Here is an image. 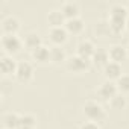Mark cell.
Returning <instances> with one entry per match:
<instances>
[{"label": "cell", "mask_w": 129, "mask_h": 129, "mask_svg": "<svg viewBox=\"0 0 129 129\" xmlns=\"http://www.w3.org/2000/svg\"><path fill=\"white\" fill-rule=\"evenodd\" d=\"M108 53H109V59L114 62H118V64H121V61H124L127 58V50L121 44H112L108 49Z\"/></svg>", "instance_id": "17"}, {"label": "cell", "mask_w": 129, "mask_h": 129, "mask_svg": "<svg viewBox=\"0 0 129 129\" xmlns=\"http://www.w3.org/2000/svg\"><path fill=\"white\" fill-rule=\"evenodd\" d=\"M0 46H2L3 55H15L23 47V40L18 35H2L0 38Z\"/></svg>", "instance_id": "2"}, {"label": "cell", "mask_w": 129, "mask_h": 129, "mask_svg": "<svg viewBox=\"0 0 129 129\" xmlns=\"http://www.w3.org/2000/svg\"><path fill=\"white\" fill-rule=\"evenodd\" d=\"M69 59L66 50L61 46H52L50 47V62L55 66H61V64H66Z\"/></svg>", "instance_id": "18"}, {"label": "cell", "mask_w": 129, "mask_h": 129, "mask_svg": "<svg viewBox=\"0 0 129 129\" xmlns=\"http://www.w3.org/2000/svg\"><path fill=\"white\" fill-rule=\"evenodd\" d=\"M64 27L67 29L69 34L72 35H81L84 30H85V21L82 17H76V18H72V20H67Z\"/></svg>", "instance_id": "14"}, {"label": "cell", "mask_w": 129, "mask_h": 129, "mask_svg": "<svg viewBox=\"0 0 129 129\" xmlns=\"http://www.w3.org/2000/svg\"><path fill=\"white\" fill-rule=\"evenodd\" d=\"M126 6H127V9H129V2H127V3H126Z\"/></svg>", "instance_id": "29"}, {"label": "cell", "mask_w": 129, "mask_h": 129, "mask_svg": "<svg viewBox=\"0 0 129 129\" xmlns=\"http://www.w3.org/2000/svg\"><path fill=\"white\" fill-rule=\"evenodd\" d=\"M47 38L53 46H62L69 38V32L64 26H61V27H49L47 29Z\"/></svg>", "instance_id": "6"}, {"label": "cell", "mask_w": 129, "mask_h": 129, "mask_svg": "<svg viewBox=\"0 0 129 129\" xmlns=\"http://www.w3.org/2000/svg\"><path fill=\"white\" fill-rule=\"evenodd\" d=\"M2 127L3 129H18L20 127V114L18 112H5L2 115Z\"/></svg>", "instance_id": "15"}, {"label": "cell", "mask_w": 129, "mask_h": 129, "mask_svg": "<svg viewBox=\"0 0 129 129\" xmlns=\"http://www.w3.org/2000/svg\"><path fill=\"white\" fill-rule=\"evenodd\" d=\"M17 66H18V62L9 55H3L0 58V70H2L5 76H15Z\"/></svg>", "instance_id": "9"}, {"label": "cell", "mask_w": 129, "mask_h": 129, "mask_svg": "<svg viewBox=\"0 0 129 129\" xmlns=\"http://www.w3.org/2000/svg\"><path fill=\"white\" fill-rule=\"evenodd\" d=\"M96 49H97V47L94 46V43H93L91 40L84 38V40H81V41L78 43V46H76V55H79V56H82V58H87V59H91V56L94 55Z\"/></svg>", "instance_id": "10"}, {"label": "cell", "mask_w": 129, "mask_h": 129, "mask_svg": "<svg viewBox=\"0 0 129 129\" xmlns=\"http://www.w3.org/2000/svg\"><path fill=\"white\" fill-rule=\"evenodd\" d=\"M126 30L129 32V15H127V18H126Z\"/></svg>", "instance_id": "26"}, {"label": "cell", "mask_w": 129, "mask_h": 129, "mask_svg": "<svg viewBox=\"0 0 129 129\" xmlns=\"http://www.w3.org/2000/svg\"><path fill=\"white\" fill-rule=\"evenodd\" d=\"M2 129H3V127H2Z\"/></svg>", "instance_id": "30"}, {"label": "cell", "mask_w": 129, "mask_h": 129, "mask_svg": "<svg viewBox=\"0 0 129 129\" xmlns=\"http://www.w3.org/2000/svg\"><path fill=\"white\" fill-rule=\"evenodd\" d=\"M20 29L21 24L15 15H6L2 18V35H17Z\"/></svg>", "instance_id": "5"}, {"label": "cell", "mask_w": 129, "mask_h": 129, "mask_svg": "<svg viewBox=\"0 0 129 129\" xmlns=\"http://www.w3.org/2000/svg\"><path fill=\"white\" fill-rule=\"evenodd\" d=\"M108 103H109V106H111L112 109H123V108L127 105V100H126V96H124V94L117 93Z\"/></svg>", "instance_id": "22"}, {"label": "cell", "mask_w": 129, "mask_h": 129, "mask_svg": "<svg viewBox=\"0 0 129 129\" xmlns=\"http://www.w3.org/2000/svg\"><path fill=\"white\" fill-rule=\"evenodd\" d=\"M18 129H37V127H18Z\"/></svg>", "instance_id": "27"}, {"label": "cell", "mask_w": 129, "mask_h": 129, "mask_svg": "<svg viewBox=\"0 0 129 129\" xmlns=\"http://www.w3.org/2000/svg\"><path fill=\"white\" fill-rule=\"evenodd\" d=\"M121 75H123V67H121V64H118V62L109 61L106 66L103 67V76H105L106 81L115 82Z\"/></svg>", "instance_id": "8"}, {"label": "cell", "mask_w": 129, "mask_h": 129, "mask_svg": "<svg viewBox=\"0 0 129 129\" xmlns=\"http://www.w3.org/2000/svg\"><path fill=\"white\" fill-rule=\"evenodd\" d=\"M30 56L37 64H47V62H50V47L41 44L40 47H37L35 50L30 52Z\"/></svg>", "instance_id": "13"}, {"label": "cell", "mask_w": 129, "mask_h": 129, "mask_svg": "<svg viewBox=\"0 0 129 129\" xmlns=\"http://www.w3.org/2000/svg\"><path fill=\"white\" fill-rule=\"evenodd\" d=\"M59 9L64 14L66 20H72V18L81 17V8H79V5L76 2H62Z\"/></svg>", "instance_id": "11"}, {"label": "cell", "mask_w": 129, "mask_h": 129, "mask_svg": "<svg viewBox=\"0 0 129 129\" xmlns=\"http://www.w3.org/2000/svg\"><path fill=\"white\" fill-rule=\"evenodd\" d=\"M117 93H118V90H117L115 82H112V81H106V79H105V81L99 85V88H97V94H99V97H100L102 100H106V102H109Z\"/></svg>", "instance_id": "7"}, {"label": "cell", "mask_w": 129, "mask_h": 129, "mask_svg": "<svg viewBox=\"0 0 129 129\" xmlns=\"http://www.w3.org/2000/svg\"><path fill=\"white\" fill-rule=\"evenodd\" d=\"M129 15V9L126 5L123 3H112L109 6V17L108 18H120V20H126Z\"/></svg>", "instance_id": "20"}, {"label": "cell", "mask_w": 129, "mask_h": 129, "mask_svg": "<svg viewBox=\"0 0 129 129\" xmlns=\"http://www.w3.org/2000/svg\"><path fill=\"white\" fill-rule=\"evenodd\" d=\"M35 75V69H34V64L29 61H18V66H17V72H15V79L20 84H27L34 79Z\"/></svg>", "instance_id": "4"}, {"label": "cell", "mask_w": 129, "mask_h": 129, "mask_svg": "<svg viewBox=\"0 0 129 129\" xmlns=\"http://www.w3.org/2000/svg\"><path fill=\"white\" fill-rule=\"evenodd\" d=\"M82 112H84V115L87 117V120L96 121V123L102 121V120L105 118V115H106L103 106H102L97 100H87V102L84 103V106H82Z\"/></svg>", "instance_id": "1"}, {"label": "cell", "mask_w": 129, "mask_h": 129, "mask_svg": "<svg viewBox=\"0 0 129 129\" xmlns=\"http://www.w3.org/2000/svg\"><path fill=\"white\" fill-rule=\"evenodd\" d=\"M79 129H102V127L99 126V123L87 120V121H84V123H82V124L79 126Z\"/></svg>", "instance_id": "25"}, {"label": "cell", "mask_w": 129, "mask_h": 129, "mask_svg": "<svg viewBox=\"0 0 129 129\" xmlns=\"http://www.w3.org/2000/svg\"><path fill=\"white\" fill-rule=\"evenodd\" d=\"M108 23H109L111 34H114V35L121 34V32L126 29V20H120V18H108Z\"/></svg>", "instance_id": "21"}, {"label": "cell", "mask_w": 129, "mask_h": 129, "mask_svg": "<svg viewBox=\"0 0 129 129\" xmlns=\"http://www.w3.org/2000/svg\"><path fill=\"white\" fill-rule=\"evenodd\" d=\"M66 17L61 12L59 8H55V9H50L49 14H47V23H49V27H61L66 24Z\"/></svg>", "instance_id": "16"}, {"label": "cell", "mask_w": 129, "mask_h": 129, "mask_svg": "<svg viewBox=\"0 0 129 129\" xmlns=\"http://www.w3.org/2000/svg\"><path fill=\"white\" fill-rule=\"evenodd\" d=\"M93 66L91 64V59H87V58H82L79 55H73L67 59L66 62V69L72 73H85L90 70V67Z\"/></svg>", "instance_id": "3"}, {"label": "cell", "mask_w": 129, "mask_h": 129, "mask_svg": "<svg viewBox=\"0 0 129 129\" xmlns=\"http://www.w3.org/2000/svg\"><path fill=\"white\" fill-rule=\"evenodd\" d=\"M37 126V117L30 112L20 114V127H35Z\"/></svg>", "instance_id": "23"}, {"label": "cell", "mask_w": 129, "mask_h": 129, "mask_svg": "<svg viewBox=\"0 0 129 129\" xmlns=\"http://www.w3.org/2000/svg\"><path fill=\"white\" fill-rule=\"evenodd\" d=\"M109 53H108V49H103V47H97L94 55L91 56V64L94 67H100L103 69L106 64L109 62Z\"/></svg>", "instance_id": "12"}, {"label": "cell", "mask_w": 129, "mask_h": 129, "mask_svg": "<svg viewBox=\"0 0 129 129\" xmlns=\"http://www.w3.org/2000/svg\"><path fill=\"white\" fill-rule=\"evenodd\" d=\"M115 85H117L118 93H121V94H129V75L123 73V75L115 81Z\"/></svg>", "instance_id": "24"}, {"label": "cell", "mask_w": 129, "mask_h": 129, "mask_svg": "<svg viewBox=\"0 0 129 129\" xmlns=\"http://www.w3.org/2000/svg\"><path fill=\"white\" fill-rule=\"evenodd\" d=\"M41 44H43V40H41V35H40L38 32H27V34L24 35V38H23V46H24L29 52L35 50V49L40 47Z\"/></svg>", "instance_id": "19"}, {"label": "cell", "mask_w": 129, "mask_h": 129, "mask_svg": "<svg viewBox=\"0 0 129 129\" xmlns=\"http://www.w3.org/2000/svg\"><path fill=\"white\" fill-rule=\"evenodd\" d=\"M126 50H127V56H129V44L126 46Z\"/></svg>", "instance_id": "28"}]
</instances>
